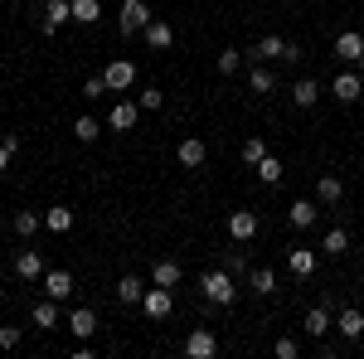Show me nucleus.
Segmentation results:
<instances>
[{
	"label": "nucleus",
	"mask_w": 364,
	"mask_h": 359,
	"mask_svg": "<svg viewBox=\"0 0 364 359\" xmlns=\"http://www.w3.org/2000/svg\"><path fill=\"white\" fill-rule=\"evenodd\" d=\"M233 282H238V277L228 272V267H214V272L199 277V291H204V301H214V306H233V296H238Z\"/></svg>",
	"instance_id": "nucleus-1"
},
{
	"label": "nucleus",
	"mask_w": 364,
	"mask_h": 359,
	"mask_svg": "<svg viewBox=\"0 0 364 359\" xmlns=\"http://www.w3.org/2000/svg\"><path fill=\"white\" fill-rule=\"evenodd\" d=\"M156 15H151V5L146 0H122V15H117V29L132 39V34H146V25H151Z\"/></svg>",
	"instance_id": "nucleus-2"
},
{
	"label": "nucleus",
	"mask_w": 364,
	"mask_h": 359,
	"mask_svg": "<svg viewBox=\"0 0 364 359\" xmlns=\"http://www.w3.org/2000/svg\"><path fill=\"white\" fill-rule=\"evenodd\" d=\"M301 331H306L311 340H326V335L336 331V306H331V296H326V306H311V311H306Z\"/></svg>",
	"instance_id": "nucleus-3"
},
{
	"label": "nucleus",
	"mask_w": 364,
	"mask_h": 359,
	"mask_svg": "<svg viewBox=\"0 0 364 359\" xmlns=\"http://www.w3.org/2000/svg\"><path fill=\"white\" fill-rule=\"evenodd\" d=\"M170 306H175V291H170V286H156V282H151V286H146V296H141V311H146L151 321H166V316H170Z\"/></svg>",
	"instance_id": "nucleus-4"
},
{
	"label": "nucleus",
	"mask_w": 364,
	"mask_h": 359,
	"mask_svg": "<svg viewBox=\"0 0 364 359\" xmlns=\"http://www.w3.org/2000/svg\"><path fill=\"white\" fill-rule=\"evenodd\" d=\"M185 355H190V359H214V355H219V335L209 331V326L190 331V335H185Z\"/></svg>",
	"instance_id": "nucleus-5"
},
{
	"label": "nucleus",
	"mask_w": 364,
	"mask_h": 359,
	"mask_svg": "<svg viewBox=\"0 0 364 359\" xmlns=\"http://www.w3.org/2000/svg\"><path fill=\"white\" fill-rule=\"evenodd\" d=\"M102 78H107L112 92H132V83H136V63H132V58H112V63L102 68Z\"/></svg>",
	"instance_id": "nucleus-6"
},
{
	"label": "nucleus",
	"mask_w": 364,
	"mask_h": 359,
	"mask_svg": "<svg viewBox=\"0 0 364 359\" xmlns=\"http://www.w3.org/2000/svg\"><path fill=\"white\" fill-rule=\"evenodd\" d=\"M257 228H262V223H257L252 209H233V214H228V238H233V243H252Z\"/></svg>",
	"instance_id": "nucleus-7"
},
{
	"label": "nucleus",
	"mask_w": 364,
	"mask_h": 359,
	"mask_svg": "<svg viewBox=\"0 0 364 359\" xmlns=\"http://www.w3.org/2000/svg\"><path fill=\"white\" fill-rule=\"evenodd\" d=\"M336 331H340V340H350V345L364 340V311L360 306H345V311L336 316Z\"/></svg>",
	"instance_id": "nucleus-8"
},
{
	"label": "nucleus",
	"mask_w": 364,
	"mask_h": 359,
	"mask_svg": "<svg viewBox=\"0 0 364 359\" xmlns=\"http://www.w3.org/2000/svg\"><path fill=\"white\" fill-rule=\"evenodd\" d=\"M331 97H336V102H360V97H364V78L355 73V68L340 73L336 83H331Z\"/></svg>",
	"instance_id": "nucleus-9"
},
{
	"label": "nucleus",
	"mask_w": 364,
	"mask_h": 359,
	"mask_svg": "<svg viewBox=\"0 0 364 359\" xmlns=\"http://www.w3.org/2000/svg\"><path fill=\"white\" fill-rule=\"evenodd\" d=\"M58 306H63V301H54V296H44V301H39L34 311H29V321H34L39 331H58V326H63V311H58Z\"/></svg>",
	"instance_id": "nucleus-10"
},
{
	"label": "nucleus",
	"mask_w": 364,
	"mask_h": 359,
	"mask_svg": "<svg viewBox=\"0 0 364 359\" xmlns=\"http://www.w3.org/2000/svg\"><path fill=\"white\" fill-rule=\"evenodd\" d=\"M68 20H73V0H49V10H44L39 29H44V34H58Z\"/></svg>",
	"instance_id": "nucleus-11"
},
{
	"label": "nucleus",
	"mask_w": 364,
	"mask_h": 359,
	"mask_svg": "<svg viewBox=\"0 0 364 359\" xmlns=\"http://www.w3.org/2000/svg\"><path fill=\"white\" fill-rule=\"evenodd\" d=\"M252 58H262V63H282V58H287V39H282V34H262V39H257V44H252L248 49Z\"/></svg>",
	"instance_id": "nucleus-12"
},
{
	"label": "nucleus",
	"mask_w": 364,
	"mask_h": 359,
	"mask_svg": "<svg viewBox=\"0 0 364 359\" xmlns=\"http://www.w3.org/2000/svg\"><path fill=\"white\" fill-rule=\"evenodd\" d=\"M107 122H112V132H136V122H141V102L122 97V102L112 107V117H107Z\"/></svg>",
	"instance_id": "nucleus-13"
},
{
	"label": "nucleus",
	"mask_w": 364,
	"mask_h": 359,
	"mask_svg": "<svg viewBox=\"0 0 364 359\" xmlns=\"http://www.w3.org/2000/svg\"><path fill=\"white\" fill-rule=\"evenodd\" d=\"M15 277H20V282H44V257L34 248L15 252Z\"/></svg>",
	"instance_id": "nucleus-14"
},
{
	"label": "nucleus",
	"mask_w": 364,
	"mask_h": 359,
	"mask_svg": "<svg viewBox=\"0 0 364 359\" xmlns=\"http://www.w3.org/2000/svg\"><path fill=\"white\" fill-rule=\"evenodd\" d=\"M175 161H180V166H185V170H199V166H204V161H209V146H204V141H199V136L180 141V151H175Z\"/></svg>",
	"instance_id": "nucleus-15"
},
{
	"label": "nucleus",
	"mask_w": 364,
	"mask_h": 359,
	"mask_svg": "<svg viewBox=\"0 0 364 359\" xmlns=\"http://www.w3.org/2000/svg\"><path fill=\"white\" fill-rule=\"evenodd\" d=\"M340 199H345V180L326 170V175L316 180V204H326V209H331V204H340Z\"/></svg>",
	"instance_id": "nucleus-16"
},
{
	"label": "nucleus",
	"mask_w": 364,
	"mask_h": 359,
	"mask_svg": "<svg viewBox=\"0 0 364 359\" xmlns=\"http://www.w3.org/2000/svg\"><path fill=\"white\" fill-rule=\"evenodd\" d=\"M68 331L78 335V340H92V335H97V311H92V306H73V316H68Z\"/></svg>",
	"instance_id": "nucleus-17"
},
{
	"label": "nucleus",
	"mask_w": 364,
	"mask_h": 359,
	"mask_svg": "<svg viewBox=\"0 0 364 359\" xmlns=\"http://www.w3.org/2000/svg\"><path fill=\"white\" fill-rule=\"evenodd\" d=\"M44 296H54V301H68V296H73V272H63V267L44 272Z\"/></svg>",
	"instance_id": "nucleus-18"
},
{
	"label": "nucleus",
	"mask_w": 364,
	"mask_h": 359,
	"mask_svg": "<svg viewBox=\"0 0 364 359\" xmlns=\"http://www.w3.org/2000/svg\"><path fill=\"white\" fill-rule=\"evenodd\" d=\"M360 54H364V34H360V29H340V34H336V58L355 63Z\"/></svg>",
	"instance_id": "nucleus-19"
},
{
	"label": "nucleus",
	"mask_w": 364,
	"mask_h": 359,
	"mask_svg": "<svg viewBox=\"0 0 364 359\" xmlns=\"http://www.w3.org/2000/svg\"><path fill=\"white\" fill-rule=\"evenodd\" d=\"M287 219H291V228H316V219H321V204H316V199H296V204L287 209Z\"/></svg>",
	"instance_id": "nucleus-20"
},
{
	"label": "nucleus",
	"mask_w": 364,
	"mask_h": 359,
	"mask_svg": "<svg viewBox=\"0 0 364 359\" xmlns=\"http://www.w3.org/2000/svg\"><path fill=\"white\" fill-rule=\"evenodd\" d=\"M287 92H291V102H296V107H316V102H321V83H316V78H296Z\"/></svg>",
	"instance_id": "nucleus-21"
},
{
	"label": "nucleus",
	"mask_w": 364,
	"mask_h": 359,
	"mask_svg": "<svg viewBox=\"0 0 364 359\" xmlns=\"http://www.w3.org/2000/svg\"><path fill=\"white\" fill-rule=\"evenodd\" d=\"M141 296H146V282H141L136 272H127L122 282H117V301L122 306H141Z\"/></svg>",
	"instance_id": "nucleus-22"
},
{
	"label": "nucleus",
	"mask_w": 364,
	"mask_h": 359,
	"mask_svg": "<svg viewBox=\"0 0 364 359\" xmlns=\"http://www.w3.org/2000/svg\"><path fill=\"white\" fill-rule=\"evenodd\" d=\"M151 282H156V286H170V291H175V286H180V262H175V257H161V262L151 267Z\"/></svg>",
	"instance_id": "nucleus-23"
},
{
	"label": "nucleus",
	"mask_w": 364,
	"mask_h": 359,
	"mask_svg": "<svg viewBox=\"0 0 364 359\" xmlns=\"http://www.w3.org/2000/svg\"><path fill=\"white\" fill-rule=\"evenodd\" d=\"M10 228H15V238H34V233L44 228V219H39L34 209H15V219H10Z\"/></svg>",
	"instance_id": "nucleus-24"
},
{
	"label": "nucleus",
	"mask_w": 364,
	"mask_h": 359,
	"mask_svg": "<svg viewBox=\"0 0 364 359\" xmlns=\"http://www.w3.org/2000/svg\"><path fill=\"white\" fill-rule=\"evenodd\" d=\"M248 291L272 296V291H277V272H272V267H252V272H248Z\"/></svg>",
	"instance_id": "nucleus-25"
},
{
	"label": "nucleus",
	"mask_w": 364,
	"mask_h": 359,
	"mask_svg": "<svg viewBox=\"0 0 364 359\" xmlns=\"http://www.w3.org/2000/svg\"><path fill=\"white\" fill-rule=\"evenodd\" d=\"M257 180H262V185H277L282 175H287V166H282V156H272V151H267V156H262V161H257Z\"/></svg>",
	"instance_id": "nucleus-26"
},
{
	"label": "nucleus",
	"mask_w": 364,
	"mask_h": 359,
	"mask_svg": "<svg viewBox=\"0 0 364 359\" xmlns=\"http://www.w3.org/2000/svg\"><path fill=\"white\" fill-rule=\"evenodd\" d=\"M287 267H291V277H311L316 272V252L311 248H291L287 252Z\"/></svg>",
	"instance_id": "nucleus-27"
},
{
	"label": "nucleus",
	"mask_w": 364,
	"mask_h": 359,
	"mask_svg": "<svg viewBox=\"0 0 364 359\" xmlns=\"http://www.w3.org/2000/svg\"><path fill=\"white\" fill-rule=\"evenodd\" d=\"M146 44H151V49H170V44H175V29H170L166 20H151V25H146Z\"/></svg>",
	"instance_id": "nucleus-28"
},
{
	"label": "nucleus",
	"mask_w": 364,
	"mask_h": 359,
	"mask_svg": "<svg viewBox=\"0 0 364 359\" xmlns=\"http://www.w3.org/2000/svg\"><path fill=\"white\" fill-rule=\"evenodd\" d=\"M272 87H277V73H272V68H248V92L267 97Z\"/></svg>",
	"instance_id": "nucleus-29"
},
{
	"label": "nucleus",
	"mask_w": 364,
	"mask_h": 359,
	"mask_svg": "<svg viewBox=\"0 0 364 359\" xmlns=\"http://www.w3.org/2000/svg\"><path fill=\"white\" fill-rule=\"evenodd\" d=\"M44 228H49V233H68V228H73V209H63V204H54V209L44 214Z\"/></svg>",
	"instance_id": "nucleus-30"
},
{
	"label": "nucleus",
	"mask_w": 364,
	"mask_h": 359,
	"mask_svg": "<svg viewBox=\"0 0 364 359\" xmlns=\"http://www.w3.org/2000/svg\"><path fill=\"white\" fill-rule=\"evenodd\" d=\"M73 20H78V25H97V20H102V5H97V0H73Z\"/></svg>",
	"instance_id": "nucleus-31"
},
{
	"label": "nucleus",
	"mask_w": 364,
	"mask_h": 359,
	"mask_svg": "<svg viewBox=\"0 0 364 359\" xmlns=\"http://www.w3.org/2000/svg\"><path fill=\"white\" fill-rule=\"evenodd\" d=\"M73 136L83 141V146H92V141L102 136V127H97V117H78V122H73Z\"/></svg>",
	"instance_id": "nucleus-32"
},
{
	"label": "nucleus",
	"mask_w": 364,
	"mask_h": 359,
	"mask_svg": "<svg viewBox=\"0 0 364 359\" xmlns=\"http://www.w3.org/2000/svg\"><path fill=\"white\" fill-rule=\"evenodd\" d=\"M321 248H326V257H340V252L350 248V233H345V228H331V233H326V243H321Z\"/></svg>",
	"instance_id": "nucleus-33"
},
{
	"label": "nucleus",
	"mask_w": 364,
	"mask_h": 359,
	"mask_svg": "<svg viewBox=\"0 0 364 359\" xmlns=\"http://www.w3.org/2000/svg\"><path fill=\"white\" fill-rule=\"evenodd\" d=\"M262 156H267V141H262V136H248V141H243V166H257V161H262Z\"/></svg>",
	"instance_id": "nucleus-34"
},
{
	"label": "nucleus",
	"mask_w": 364,
	"mask_h": 359,
	"mask_svg": "<svg viewBox=\"0 0 364 359\" xmlns=\"http://www.w3.org/2000/svg\"><path fill=\"white\" fill-rule=\"evenodd\" d=\"M136 102H141V112H161L166 107V92H161V87H141Z\"/></svg>",
	"instance_id": "nucleus-35"
},
{
	"label": "nucleus",
	"mask_w": 364,
	"mask_h": 359,
	"mask_svg": "<svg viewBox=\"0 0 364 359\" xmlns=\"http://www.w3.org/2000/svg\"><path fill=\"white\" fill-rule=\"evenodd\" d=\"M243 68V49H219V73H238Z\"/></svg>",
	"instance_id": "nucleus-36"
},
{
	"label": "nucleus",
	"mask_w": 364,
	"mask_h": 359,
	"mask_svg": "<svg viewBox=\"0 0 364 359\" xmlns=\"http://www.w3.org/2000/svg\"><path fill=\"white\" fill-rule=\"evenodd\" d=\"M20 326H0V350H20Z\"/></svg>",
	"instance_id": "nucleus-37"
},
{
	"label": "nucleus",
	"mask_w": 364,
	"mask_h": 359,
	"mask_svg": "<svg viewBox=\"0 0 364 359\" xmlns=\"http://www.w3.org/2000/svg\"><path fill=\"white\" fill-rule=\"evenodd\" d=\"M272 350H277V359H296V355H301V345H296L291 335H282V340L272 345Z\"/></svg>",
	"instance_id": "nucleus-38"
},
{
	"label": "nucleus",
	"mask_w": 364,
	"mask_h": 359,
	"mask_svg": "<svg viewBox=\"0 0 364 359\" xmlns=\"http://www.w3.org/2000/svg\"><path fill=\"white\" fill-rule=\"evenodd\" d=\"M102 92H112V87H107V78H102V73H97V78H87V83H83V97H102Z\"/></svg>",
	"instance_id": "nucleus-39"
},
{
	"label": "nucleus",
	"mask_w": 364,
	"mask_h": 359,
	"mask_svg": "<svg viewBox=\"0 0 364 359\" xmlns=\"http://www.w3.org/2000/svg\"><path fill=\"white\" fill-rule=\"evenodd\" d=\"M224 267H228L233 277H243V272H248V257H243V252H228V257H224Z\"/></svg>",
	"instance_id": "nucleus-40"
},
{
	"label": "nucleus",
	"mask_w": 364,
	"mask_h": 359,
	"mask_svg": "<svg viewBox=\"0 0 364 359\" xmlns=\"http://www.w3.org/2000/svg\"><path fill=\"white\" fill-rule=\"evenodd\" d=\"M282 63H301V44H296V39H287V58H282Z\"/></svg>",
	"instance_id": "nucleus-41"
},
{
	"label": "nucleus",
	"mask_w": 364,
	"mask_h": 359,
	"mask_svg": "<svg viewBox=\"0 0 364 359\" xmlns=\"http://www.w3.org/2000/svg\"><path fill=\"white\" fill-rule=\"evenodd\" d=\"M10 161H15V156H10V151L0 146V175H5V166H10Z\"/></svg>",
	"instance_id": "nucleus-42"
},
{
	"label": "nucleus",
	"mask_w": 364,
	"mask_h": 359,
	"mask_svg": "<svg viewBox=\"0 0 364 359\" xmlns=\"http://www.w3.org/2000/svg\"><path fill=\"white\" fill-rule=\"evenodd\" d=\"M355 73H360V78H364V54H360V58H355Z\"/></svg>",
	"instance_id": "nucleus-43"
},
{
	"label": "nucleus",
	"mask_w": 364,
	"mask_h": 359,
	"mask_svg": "<svg viewBox=\"0 0 364 359\" xmlns=\"http://www.w3.org/2000/svg\"><path fill=\"white\" fill-rule=\"evenodd\" d=\"M282 5H291V0H282Z\"/></svg>",
	"instance_id": "nucleus-44"
}]
</instances>
